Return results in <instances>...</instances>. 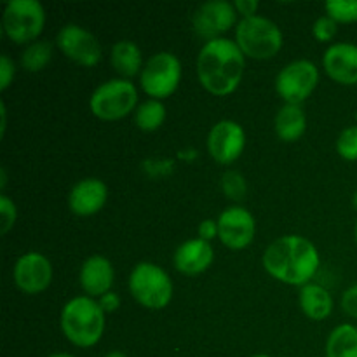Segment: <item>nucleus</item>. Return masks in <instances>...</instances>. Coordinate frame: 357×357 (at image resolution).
Wrapping results in <instances>:
<instances>
[{
    "mask_svg": "<svg viewBox=\"0 0 357 357\" xmlns=\"http://www.w3.org/2000/svg\"><path fill=\"white\" fill-rule=\"evenodd\" d=\"M264 267L274 279L288 286L309 284L321 267V255L303 236H282L265 250Z\"/></svg>",
    "mask_w": 357,
    "mask_h": 357,
    "instance_id": "f257e3e1",
    "label": "nucleus"
},
{
    "mask_svg": "<svg viewBox=\"0 0 357 357\" xmlns=\"http://www.w3.org/2000/svg\"><path fill=\"white\" fill-rule=\"evenodd\" d=\"M197 77L213 96H229L239 87L246 68V56L236 40L215 38L206 42L197 56Z\"/></svg>",
    "mask_w": 357,
    "mask_h": 357,
    "instance_id": "f03ea898",
    "label": "nucleus"
},
{
    "mask_svg": "<svg viewBox=\"0 0 357 357\" xmlns=\"http://www.w3.org/2000/svg\"><path fill=\"white\" fill-rule=\"evenodd\" d=\"M105 316L96 298L75 296L61 310V331L75 347L89 349L101 340L105 333Z\"/></svg>",
    "mask_w": 357,
    "mask_h": 357,
    "instance_id": "7ed1b4c3",
    "label": "nucleus"
},
{
    "mask_svg": "<svg viewBox=\"0 0 357 357\" xmlns=\"http://www.w3.org/2000/svg\"><path fill=\"white\" fill-rule=\"evenodd\" d=\"M236 42L246 58L265 61L279 54L284 37L278 23L264 16L243 17L236 26Z\"/></svg>",
    "mask_w": 357,
    "mask_h": 357,
    "instance_id": "20e7f679",
    "label": "nucleus"
},
{
    "mask_svg": "<svg viewBox=\"0 0 357 357\" xmlns=\"http://www.w3.org/2000/svg\"><path fill=\"white\" fill-rule=\"evenodd\" d=\"M129 293L142 307L162 310L173 300V281L160 265L139 261L129 274Z\"/></svg>",
    "mask_w": 357,
    "mask_h": 357,
    "instance_id": "39448f33",
    "label": "nucleus"
},
{
    "mask_svg": "<svg viewBox=\"0 0 357 357\" xmlns=\"http://www.w3.org/2000/svg\"><path fill=\"white\" fill-rule=\"evenodd\" d=\"M45 26V9L38 0H9L3 7L2 30L17 45L33 44Z\"/></svg>",
    "mask_w": 357,
    "mask_h": 357,
    "instance_id": "423d86ee",
    "label": "nucleus"
},
{
    "mask_svg": "<svg viewBox=\"0 0 357 357\" xmlns=\"http://www.w3.org/2000/svg\"><path fill=\"white\" fill-rule=\"evenodd\" d=\"M89 108L100 121H121L138 108V89L128 79H110L93 91Z\"/></svg>",
    "mask_w": 357,
    "mask_h": 357,
    "instance_id": "0eeeda50",
    "label": "nucleus"
},
{
    "mask_svg": "<svg viewBox=\"0 0 357 357\" xmlns=\"http://www.w3.org/2000/svg\"><path fill=\"white\" fill-rule=\"evenodd\" d=\"M181 75H183V68L178 56L173 52L160 51L145 63L139 73V84H142L143 93L150 100L162 101L176 93Z\"/></svg>",
    "mask_w": 357,
    "mask_h": 357,
    "instance_id": "6e6552de",
    "label": "nucleus"
},
{
    "mask_svg": "<svg viewBox=\"0 0 357 357\" xmlns=\"http://www.w3.org/2000/svg\"><path fill=\"white\" fill-rule=\"evenodd\" d=\"M319 84V68L310 59L288 63L275 77V91L288 105H302Z\"/></svg>",
    "mask_w": 357,
    "mask_h": 357,
    "instance_id": "1a4fd4ad",
    "label": "nucleus"
},
{
    "mask_svg": "<svg viewBox=\"0 0 357 357\" xmlns=\"http://www.w3.org/2000/svg\"><path fill=\"white\" fill-rule=\"evenodd\" d=\"M56 45L59 51L80 66H94L101 61V44L89 30H86L80 24H65L58 31Z\"/></svg>",
    "mask_w": 357,
    "mask_h": 357,
    "instance_id": "9d476101",
    "label": "nucleus"
},
{
    "mask_svg": "<svg viewBox=\"0 0 357 357\" xmlns=\"http://www.w3.org/2000/svg\"><path fill=\"white\" fill-rule=\"evenodd\" d=\"M237 26V10L234 2L211 0L197 7L192 16V28L206 42L222 38L230 28Z\"/></svg>",
    "mask_w": 357,
    "mask_h": 357,
    "instance_id": "9b49d317",
    "label": "nucleus"
},
{
    "mask_svg": "<svg viewBox=\"0 0 357 357\" xmlns=\"http://www.w3.org/2000/svg\"><path fill=\"white\" fill-rule=\"evenodd\" d=\"M52 275H54V271H52L51 261L38 251H28L21 255L13 271L14 284L24 295L44 293L51 286Z\"/></svg>",
    "mask_w": 357,
    "mask_h": 357,
    "instance_id": "f8f14e48",
    "label": "nucleus"
},
{
    "mask_svg": "<svg viewBox=\"0 0 357 357\" xmlns=\"http://www.w3.org/2000/svg\"><path fill=\"white\" fill-rule=\"evenodd\" d=\"M246 146V132L243 126L230 119L216 122L208 135V152L218 164L229 166L236 162Z\"/></svg>",
    "mask_w": 357,
    "mask_h": 357,
    "instance_id": "ddd939ff",
    "label": "nucleus"
},
{
    "mask_svg": "<svg viewBox=\"0 0 357 357\" xmlns=\"http://www.w3.org/2000/svg\"><path fill=\"white\" fill-rule=\"evenodd\" d=\"M218 239L232 251L246 250L257 234V222L243 206H230L218 216Z\"/></svg>",
    "mask_w": 357,
    "mask_h": 357,
    "instance_id": "4468645a",
    "label": "nucleus"
},
{
    "mask_svg": "<svg viewBox=\"0 0 357 357\" xmlns=\"http://www.w3.org/2000/svg\"><path fill=\"white\" fill-rule=\"evenodd\" d=\"M323 66L326 75L340 86H357V45L337 42L324 51Z\"/></svg>",
    "mask_w": 357,
    "mask_h": 357,
    "instance_id": "2eb2a0df",
    "label": "nucleus"
},
{
    "mask_svg": "<svg viewBox=\"0 0 357 357\" xmlns=\"http://www.w3.org/2000/svg\"><path fill=\"white\" fill-rule=\"evenodd\" d=\"M108 199V187L100 178H84L77 181L68 194V208L77 216L98 215Z\"/></svg>",
    "mask_w": 357,
    "mask_h": 357,
    "instance_id": "dca6fc26",
    "label": "nucleus"
},
{
    "mask_svg": "<svg viewBox=\"0 0 357 357\" xmlns=\"http://www.w3.org/2000/svg\"><path fill=\"white\" fill-rule=\"evenodd\" d=\"M114 281V265L108 258L101 257V255H93L80 267V288L84 289L86 296H91V298H101L103 295L110 293Z\"/></svg>",
    "mask_w": 357,
    "mask_h": 357,
    "instance_id": "f3484780",
    "label": "nucleus"
},
{
    "mask_svg": "<svg viewBox=\"0 0 357 357\" xmlns=\"http://www.w3.org/2000/svg\"><path fill=\"white\" fill-rule=\"evenodd\" d=\"M215 260V250L211 243L202 239H188L174 251V267L185 275H199L208 271Z\"/></svg>",
    "mask_w": 357,
    "mask_h": 357,
    "instance_id": "a211bd4d",
    "label": "nucleus"
},
{
    "mask_svg": "<svg viewBox=\"0 0 357 357\" xmlns=\"http://www.w3.org/2000/svg\"><path fill=\"white\" fill-rule=\"evenodd\" d=\"M275 135L281 142L295 143L305 135L307 131V115L302 105H288L279 108L274 119Z\"/></svg>",
    "mask_w": 357,
    "mask_h": 357,
    "instance_id": "6ab92c4d",
    "label": "nucleus"
},
{
    "mask_svg": "<svg viewBox=\"0 0 357 357\" xmlns=\"http://www.w3.org/2000/svg\"><path fill=\"white\" fill-rule=\"evenodd\" d=\"M300 309L309 319L324 321L333 312V296L324 286L309 282L300 288Z\"/></svg>",
    "mask_w": 357,
    "mask_h": 357,
    "instance_id": "aec40b11",
    "label": "nucleus"
},
{
    "mask_svg": "<svg viewBox=\"0 0 357 357\" xmlns=\"http://www.w3.org/2000/svg\"><path fill=\"white\" fill-rule=\"evenodd\" d=\"M110 65L121 75V79L131 80L143 70L142 49L132 40L115 42L110 51Z\"/></svg>",
    "mask_w": 357,
    "mask_h": 357,
    "instance_id": "412c9836",
    "label": "nucleus"
},
{
    "mask_svg": "<svg viewBox=\"0 0 357 357\" xmlns=\"http://www.w3.org/2000/svg\"><path fill=\"white\" fill-rule=\"evenodd\" d=\"M326 357H357V326L345 323L335 328L328 337Z\"/></svg>",
    "mask_w": 357,
    "mask_h": 357,
    "instance_id": "4be33fe9",
    "label": "nucleus"
},
{
    "mask_svg": "<svg viewBox=\"0 0 357 357\" xmlns=\"http://www.w3.org/2000/svg\"><path fill=\"white\" fill-rule=\"evenodd\" d=\"M166 105L159 100H146L138 105L135 112V122L138 129L145 132H153L166 122Z\"/></svg>",
    "mask_w": 357,
    "mask_h": 357,
    "instance_id": "5701e85b",
    "label": "nucleus"
},
{
    "mask_svg": "<svg viewBox=\"0 0 357 357\" xmlns=\"http://www.w3.org/2000/svg\"><path fill=\"white\" fill-rule=\"evenodd\" d=\"M52 58V44L47 40H37L28 45L21 54V66L26 72H42Z\"/></svg>",
    "mask_w": 357,
    "mask_h": 357,
    "instance_id": "b1692460",
    "label": "nucleus"
},
{
    "mask_svg": "<svg viewBox=\"0 0 357 357\" xmlns=\"http://www.w3.org/2000/svg\"><path fill=\"white\" fill-rule=\"evenodd\" d=\"M324 9L326 16L337 23H357V0H331Z\"/></svg>",
    "mask_w": 357,
    "mask_h": 357,
    "instance_id": "393cba45",
    "label": "nucleus"
},
{
    "mask_svg": "<svg viewBox=\"0 0 357 357\" xmlns=\"http://www.w3.org/2000/svg\"><path fill=\"white\" fill-rule=\"evenodd\" d=\"M337 152L338 155L349 162L357 160V124L349 126L338 135L337 138Z\"/></svg>",
    "mask_w": 357,
    "mask_h": 357,
    "instance_id": "a878e982",
    "label": "nucleus"
},
{
    "mask_svg": "<svg viewBox=\"0 0 357 357\" xmlns=\"http://www.w3.org/2000/svg\"><path fill=\"white\" fill-rule=\"evenodd\" d=\"M222 188L227 197L234 201H241L246 195V180L237 171H227L222 176Z\"/></svg>",
    "mask_w": 357,
    "mask_h": 357,
    "instance_id": "bb28decb",
    "label": "nucleus"
},
{
    "mask_svg": "<svg viewBox=\"0 0 357 357\" xmlns=\"http://www.w3.org/2000/svg\"><path fill=\"white\" fill-rule=\"evenodd\" d=\"M0 218H2V223H0V232L6 236V234H9L10 229L16 225V220H17L16 204H14V201H10L6 194L0 195Z\"/></svg>",
    "mask_w": 357,
    "mask_h": 357,
    "instance_id": "cd10ccee",
    "label": "nucleus"
},
{
    "mask_svg": "<svg viewBox=\"0 0 357 357\" xmlns=\"http://www.w3.org/2000/svg\"><path fill=\"white\" fill-rule=\"evenodd\" d=\"M338 31V23L330 16L317 17L312 26V35L317 42H331Z\"/></svg>",
    "mask_w": 357,
    "mask_h": 357,
    "instance_id": "c85d7f7f",
    "label": "nucleus"
},
{
    "mask_svg": "<svg viewBox=\"0 0 357 357\" xmlns=\"http://www.w3.org/2000/svg\"><path fill=\"white\" fill-rule=\"evenodd\" d=\"M16 77V66L14 61L7 54L0 58V91H7Z\"/></svg>",
    "mask_w": 357,
    "mask_h": 357,
    "instance_id": "c756f323",
    "label": "nucleus"
},
{
    "mask_svg": "<svg viewBox=\"0 0 357 357\" xmlns=\"http://www.w3.org/2000/svg\"><path fill=\"white\" fill-rule=\"evenodd\" d=\"M342 309L352 319H357V284H352L342 295Z\"/></svg>",
    "mask_w": 357,
    "mask_h": 357,
    "instance_id": "7c9ffc66",
    "label": "nucleus"
},
{
    "mask_svg": "<svg viewBox=\"0 0 357 357\" xmlns=\"http://www.w3.org/2000/svg\"><path fill=\"white\" fill-rule=\"evenodd\" d=\"M199 239L202 241H208V243H211L213 239H216L218 237V222L216 220H202L201 225H199Z\"/></svg>",
    "mask_w": 357,
    "mask_h": 357,
    "instance_id": "2f4dec72",
    "label": "nucleus"
},
{
    "mask_svg": "<svg viewBox=\"0 0 357 357\" xmlns=\"http://www.w3.org/2000/svg\"><path fill=\"white\" fill-rule=\"evenodd\" d=\"M98 303H100V307L103 309L105 314H114L117 312L119 307H121V296H119L117 293L110 291L107 293V295L101 296V298H98Z\"/></svg>",
    "mask_w": 357,
    "mask_h": 357,
    "instance_id": "473e14b6",
    "label": "nucleus"
},
{
    "mask_svg": "<svg viewBox=\"0 0 357 357\" xmlns=\"http://www.w3.org/2000/svg\"><path fill=\"white\" fill-rule=\"evenodd\" d=\"M236 6V10L241 14L243 17H251V16H257V10L260 7V3L257 0H236L234 2Z\"/></svg>",
    "mask_w": 357,
    "mask_h": 357,
    "instance_id": "72a5a7b5",
    "label": "nucleus"
},
{
    "mask_svg": "<svg viewBox=\"0 0 357 357\" xmlns=\"http://www.w3.org/2000/svg\"><path fill=\"white\" fill-rule=\"evenodd\" d=\"M0 117H2V122H0V135H6V128H7V110H6V103H0Z\"/></svg>",
    "mask_w": 357,
    "mask_h": 357,
    "instance_id": "f704fd0d",
    "label": "nucleus"
},
{
    "mask_svg": "<svg viewBox=\"0 0 357 357\" xmlns=\"http://www.w3.org/2000/svg\"><path fill=\"white\" fill-rule=\"evenodd\" d=\"M105 357H128V356H126L124 352H121V351H112V352H108V354Z\"/></svg>",
    "mask_w": 357,
    "mask_h": 357,
    "instance_id": "c9c22d12",
    "label": "nucleus"
},
{
    "mask_svg": "<svg viewBox=\"0 0 357 357\" xmlns=\"http://www.w3.org/2000/svg\"><path fill=\"white\" fill-rule=\"evenodd\" d=\"M49 357H75L72 354H66V352H58V354H51Z\"/></svg>",
    "mask_w": 357,
    "mask_h": 357,
    "instance_id": "e433bc0d",
    "label": "nucleus"
},
{
    "mask_svg": "<svg viewBox=\"0 0 357 357\" xmlns=\"http://www.w3.org/2000/svg\"><path fill=\"white\" fill-rule=\"evenodd\" d=\"M352 204H354L357 208V190L354 192V195H352Z\"/></svg>",
    "mask_w": 357,
    "mask_h": 357,
    "instance_id": "4c0bfd02",
    "label": "nucleus"
},
{
    "mask_svg": "<svg viewBox=\"0 0 357 357\" xmlns=\"http://www.w3.org/2000/svg\"><path fill=\"white\" fill-rule=\"evenodd\" d=\"M251 357H271V356H267V354H255V356H251Z\"/></svg>",
    "mask_w": 357,
    "mask_h": 357,
    "instance_id": "58836bf2",
    "label": "nucleus"
},
{
    "mask_svg": "<svg viewBox=\"0 0 357 357\" xmlns=\"http://www.w3.org/2000/svg\"><path fill=\"white\" fill-rule=\"evenodd\" d=\"M354 236H356V243H357V222H356V229H354Z\"/></svg>",
    "mask_w": 357,
    "mask_h": 357,
    "instance_id": "ea45409f",
    "label": "nucleus"
},
{
    "mask_svg": "<svg viewBox=\"0 0 357 357\" xmlns=\"http://www.w3.org/2000/svg\"><path fill=\"white\" fill-rule=\"evenodd\" d=\"M356 122H357V112H356Z\"/></svg>",
    "mask_w": 357,
    "mask_h": 357,
    "instance_id": "a19ab883",
    "label": "nucleus"
}]
</instances>
